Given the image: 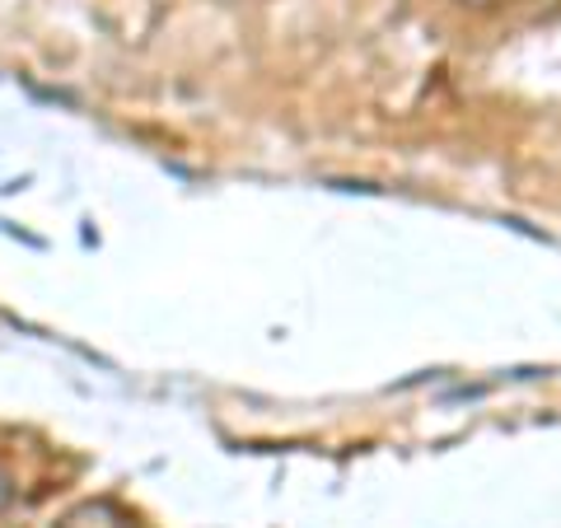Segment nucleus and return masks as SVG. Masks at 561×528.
I'll return each mask as SVG.
<instances>
[{"label": "nucleus", "instance_id": "f257e3e1", "mask_svg": "<svg viewBox=\"0 0 561 528\" xmlns=\"http://www.w3.org/2000/svg\"><path fill=\"white\" fill-rule=\"evenodd\" d=\"M10 496H14V478L0 468V505H10Z\"/></svg>", "mask_w": 561, "mask_h": 528}]
</instances>
